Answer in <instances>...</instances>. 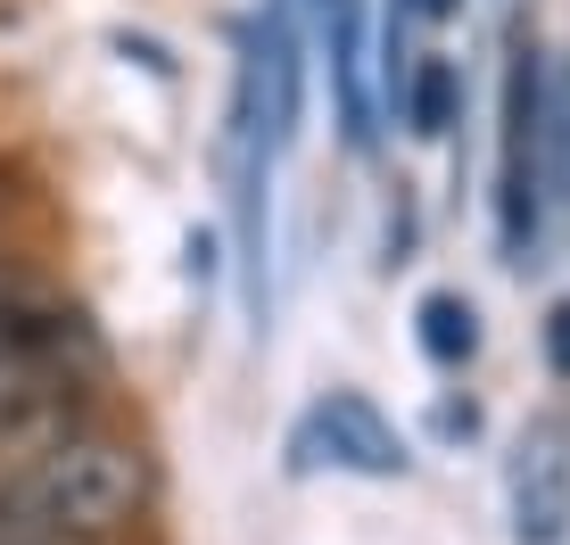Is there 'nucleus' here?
Listing matches in <instances>:
<instances>
[{
	"label": "nucleus",
	"mask_w": 570,
	"mask_h": 545,
	"mask_svg": "<svg viewBox=\"0 0 570 545\" xmlns=\"http://www.w3.org/2000/svg\"><path fill=\"white\" fill-rule=\"evenodd\" d=\"M149 496V455L116 430H58L26 455V472L0 488V513H17L50 545H108Z\"/></svg>",
	"instance_id": "obj_1"
},
{
	"label": "nucleus",
	"mask_w": 570,
	"mask_h": 545,
	"mask_svg": "<svg viewBox=\"0 0 570 545\" xmlns=\"http://www.w3.org/2000/svg\"><path fill=\"white\" fill-rule=\"evenodd\" d=\"M298 455L331 463V472H356V479H405V472H414L405 438L389 430V414L364 397V388H331V397H314V405H306V422H298Z\"/></svg>",
	"instance_id": "obj_2"
},
{
	"label": "nucleus",
	"mask_w": 570,
	"mask_h": 545,
	"mask_svg": "<svg viewBox=\"0 0 570 545\" xmlns=\"http://www.w3.org/2000/svg\"><path fill=\"white\" fill-rule=\"evenodd\" d=\"M497 240L504 257H538V58L513 50V83H504V166H497Z\"/></svg>",
	"instance_id": "obj_3"
},
{
	"label": "nucleus",
	"mask_w": 570,
	"mask_h": 545,
	"mask_svg": "<svg viewBox=\"0 0 570 545\" xmlns=\"http://www.w3.org/2000/svg\"><path fill=\"white\" fill-rule=\"evenodd\" d=\"M314 26H323V67H331V100H340V132L372 141V75H364V0H314Z\"/></svg>",
	"instance_id": "obj_4"
},
{
	"label": "nucleus",
	"mask_w": 570,
	"mask_h": 545,
	"mask_svg": "<svg viewBox=\"0 0 570 545\" xmlns=\"http://www.w3.org/2000/svg\"><path fill=\"white\" fill-rule=\"evenodd\" d=\"M562 537H570V455L554 438H538L513 463V545H562Z\"/></svg>",
	"instance_id": "obj_5"
},
{
	"label": "nucleus",
	"mask_w": 570,
	"mask_h": 545,
	"mask_svg": "<svg viewBox=\"0 0 570 545\" xmlns=\"http://www.w3.org/2000/svg\"><path fill=\"white\" fill-rule=\"evenodd\" d=\"M397 108H405V125L422 132V141H439V132H455V116H463V67L455 58H414V67L397 75Z\"/></svg>",
	"instance_id": "obj_6"
},
{
	"label": "nucleus",
	"mask_w": 570,
	"mask_h": 545,
	"mask_svg": "<svg viewBox=\"0 0 570 545\" xmlns=\"http://www.w3.org/2000/svg\"><path fill=\"white\" fill-rule=\"evenodd\" d=\"M414 339H422V356L439 364V373H463V364L480 356V315H471V298L463 289H430L414 306Z\"/></svg>",
	"instance_id": "obj_7"
},
{
	"label": "nucleus",
	"mask_w": 570,
	"mask_h": 545,
	"mask_svg": "<svg viewBox=\"0 0 570 545\" xmlns=\"http://www.w3.org/2000/svg\"><path fill=\"white\" fill-rule=\"evenodd\" d=\"M546 364H554V380H570V298L546 306Z\"/></svg>",
	"instance_id": "obj_8"
},
{
	"label": "nucleus",
	"mask_w": 570,
	"mask_h": 545,
	"mask_svg": "<svg viewBox=\"0 0 570 545\" xmlns=\"http://www.w3.org/2000/svg\"><path fill=\"white\" fill-rule=\"evenodd\" d=\"M0 545H50V537H33L26 521H17V513H0Z\"/></svg>",
	"instance_id": "obj_9"
},
{
	"label": "nucleus",
	"mask_w": 570,
	"mask_h": 545,
	"mask_svg": "<svg viewBox=\"0 0 570 545\" xmlns=\"http://www.w3.org/2000/svg\"><path fill=\"white\" fill-rule=\"evenodd\" d=\"M463 0H414V17H455Z\"/></svg>",
	"instance_id": "obj_10"
}]
</instances>
